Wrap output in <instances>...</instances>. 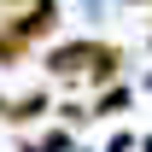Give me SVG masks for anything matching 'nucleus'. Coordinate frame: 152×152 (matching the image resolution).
Wrapping results in <instances>:
<instances>
[{
	"instance_id": "2",
	"label": "nucleus",
	"mask_w": 152,
	"mask_h": 152,
	"mask_svg": "<svg viewBox=\"0 0 152 152\" xmlns=\"http://www.w3.org/2000/svg\"><path fill=\"white\" fill-rule=\"evenodd\" d=\"M0 18L12 23V29H18L29 47H41V41H53V35H58V18H64V12H58V0H29V6H18V12H0Z\"/></svg>"
},
{
	"instance_id": "4",
	"label": "nucleus",
	"mask_w": 152,
	"mask_h": 152,
	"mask_svg": "<svg viewBox=\"0 0 152 152\" xmlns=\"http://www.w3.org/2000/svg\"><path fill=\"white\" fill-rule=\"evenodd\" d=\"M117 111H129V88H117V82H111V88L94 99V111H88V117H117Z\"/></svg>"
},
{
	"instance_id": "1",
	"label": "nucleus",
	"mask_w": 152,
	"mask_h": 152,
	"mask_svg": "<svg viewBox=\"0 0 152 152\" xmlns=\"http://www.w3.org/2000/svg\"><path fill=\"white\" fill-rule=\"evenodd\" d=\"M117 70H123V47L117 41H58L53 53H47V76H58V82H88V88H111Z\"/></svg>"
},
{
	"instance_id": "5",
	"label": "nucleus",
	"mask_w": 152,
	"mask_h": 152,
	"mask_svg": "<svg viewBox=\"0 0 152 152\" xmlns=\"http://www.w3.org/2000/svg\"><path fill=\"white\" fill-rule=\"evenodd\" d=\"M18 6H29V0H0V12H18Z\"/></svg>"
},
{
	"instance_id": "3",
	"label": "nucleus",
	"mask_w": 152,
	"mask_h": 152,
	"mask_svg": "<svg viewBox=\"0 0 152 152\" xmlns=\"http://www.w3.org/2000/svg\"><path fill=\"white\" fill-rule=\"evenodd\" d=\"M47 105H53V99L47 94H0V123H12V129H29V123H35V117H47Z\"/></svg>"
}]
</instances>
